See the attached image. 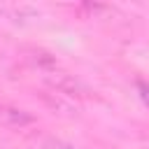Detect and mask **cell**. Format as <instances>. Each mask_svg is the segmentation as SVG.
<instances>
[{
  "label": "cell",
  "mask_w": 149,
  "mask_h": 149,
  "mask_svg": "<svg viewBox=\"0 0 149 149\" xmlns=\"http://www.w3.org/2000/svg\"><path fill=\"white\" fill-rule=\"evenodd\" d=\"M0 116H2L9 126H19V128L30 126V123L35 121L33 114H28V112H23V109H19V107H0Z\"/></svg>",
  "instance_id": "5"
},
{
  "label": "cell",
  "mask_w": 149,
  "mask_h": 149,
  "mask_svg": "<svg viewBox=\"0 0 149 149\" xmlns=\"http://www.w3.org/2000/svg\"><path fill=\"white\" fill-rule=\"evenodd\" d=\"M0 14L7 16V19H35L40 16V9L37 7H30V5H7V2H0Z\"/></svg>",
  "instance_id": "4"
},
{
  "label": "cell",
  "mask_w": 149,
  "mask_h": 149,
  "mask_svg": "<svg viewBox=\"0 0 149 149\" xmlns=\"http://www.w3.org/2000/svg\"><path fill=\"white\" fill-rule=\"evenodd\" d=\"M26 61L33 63L42 72H54L56 70V58L49 51H42V49H26Z\"/></svg>",
  "instance_id": "3"
},
{
  "label": "cell",
  "mask_w": 149,
  "mask_h": 149,
  "mask_svg": "<svg viewBox=\"0 0 149 149\" xmlns=\"http://www.w3.org/2000/svg\"><path fill=\"white\" fill-rule=\"evenodd\" d=\"M44 81H47L54 91H58L61 95H68V98H86V95H88V88H86L77 77L68 74V72H61V70L47 72V74H44Z\"/></svg>",
  "instance_id": "1"
},
{
  "label": "cell",
  "mask_w": 149,
  "mask_h": 149,
  "mask_svg": "<svg viewBox=\"0 0 149 149\" xmlns=\"http://www.w3.org/2000/svg\"><path fill=\"white\" fill-rule=\"evenodd\" d=\"M40 98L44 100V105L54 112V114H61V116H74L77 114V107L63 98L61 93H54V91H47V93H40Z\"/></svg>",
  "instance_id": "2"
},
{
  "label": "cell",
  "mask_w": 149,
  "mask_h": 149,
  "mask_svg": "<svg viewBox=\"0 0 149 149\" xmlns=\"http://www.w3.org/2000/svg\"><path fill=\"white\" fill-rule=\"evenodd\" d=\"M137 91H140L142 100H144V102L149 105V84H144V81H142V84H137Z\"/></svg>",
  "instance_id": "7"
},
{
  "label": "cell",
  "mask_w": 149,
  "mask_h": 149,
  "mask_svg": "<svg viewBox=\"0 0 149 149\" xmlns=\"http://www.w3.org/2000/svg\"><path fill=\"white\" fill-rule=\"evenodd\" d=\"M44 149H74L72 144H65L61 140H47L44 142Z\"/></svg>",
  "instance_id": "6"
}]
</instances>
